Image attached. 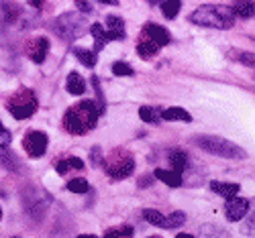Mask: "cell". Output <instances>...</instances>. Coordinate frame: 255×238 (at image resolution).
Returning <instances> with one entry per match:
<instances>
[{"instance_id": "1", "label": "cell", "mask_w": 255, "mask_h": 238, "mask_svg": "<svg viewBox=\"0 0 255 238\" xmlns=\"http://www.w3.org/2000/svg\"><path fill=\"white\" fill-rule=\"evenodd\" d=\"M98 116L100 114H98L96 102L82 100L66 112V116H63V126H66V131L72 135H84L96 126Z\"/></svg>"}, {"instance_id": "2", "label": "cell", "mask_w": 255, "mask_h": 238, "mask_svg": "<svg viewBox=\"0 0 255 238\" xmlns=\"http://www.w3.org/2000/svg\"><path fill=\"white\" fill-rule=\"evenodd\" d=\"M190 23L200 27H210V29H231L235 25V14H233L231 6L204 4L190 14Z\"/></svg>"}, {"instance_id": "3", "label": "cell", "mask_w": 255, "mask_h": 238, "mask_svg": "<svg viewBox=\"0 0 255 238\" xmlns=\"http://www.w3.org/2000/svg\"><path fill=\"white\" fill-rule=\"evenodd\" d=\"M194 143L208 151L212 155H219V157H227V159H247V153L245 149L237 147L235 143H231L227 139H221V137H196Z\"/></svg>"}, {"instance_id": "4", "label": "cell", "mask_w": 255, "mask_h": 238, "mask_svg": "<svg viewBox=\"0 0 255 238\" xmlns=\"http://www.w3.org/2000/svg\"><path fill=\"white\" fill-rule=\"evenodd\" d=\"M88 23H86V18H84L82 14L78 12H66V14H61L59 18L53 20V31L61 37V39H78L82 37L84 33H88Z\"/></svg>"}, {"instance_id": "5", "label": "cell", "mask_w": 255, "mask_h": 238, "mask_svg": "<svg viewBox=\"0 0 255 238\" xmlns=\"http://www.w3.org/2000/svg\"><path fill=\"white\" fill-rule=\"evenodd\" d=\"M18 98L20 100H12L10 104H8V112L16 118V120H25V118H29V116H33L35 114V110H37V100H35V96L29 92V96H27V100H23V92L18 94Z\"/></svg>"}, {"instance_id": "6", "label": "cell", "mask_w": 255, "mask_h": 238, "mask_svg": "<svg viewBox=\"0 0 255 238\" xmlns=\"http://www.w3.org/2000/svg\"><path fill=\"white\" fill-rule=\"evenodd\" d=\"M23 147L27 151V155L33 157V159H39L45 155L47 151V135L45 133H39V131H31L25 141H23Z\"/></svg>"}, {"instance_id": "7", "label": "cell", "mask_w": 255, "mask_h": 238, "mask_svg": "<svg viewBox=\"0 0 255 238\" xmlns=\"http://www.w3.org/2000/svg\"><path fill=\"white\" fill-rule=\"evenodd\" d=\"M135 169V163L131 157H121V159H115L113 163L106 165V173L113 177V179H125L129 177Z\"/></svg>"}, {"instance_id": "8", "label": "cell", "mask_w": 255, "mask_h": 238, "mask_svg": "<svg viewBox=\"0 0 255 238\" xmlns=\"http://www.w3.org/2000/svg\"><path fill=\"white\" fill-rule=\"evenodd\" d=\"M227 206H225V214H227V218L231 222H237L241 220L243 216L247 214L249 210V200L247 198H237V196H233V198H227Z\"/></svg>"}, {"instance_id": "9", "label": "cell", "mask_w": 255, "mask_h": 238, "mask_svg": "<svg viewBox=\"0 0 255 238\" xmlns=\"http://www.w3.org/2000/svg\"><path fill=\"white\" fill-rule=\"evenodd\" d=\"M88 31H90V33L94 35V39H96V41H94V53L100 51V49L106 45V43H111V41H121V39H119L115 33H111V31H106V33H104L102 25H98V23L92 25Z\"/></svg>"}, {"instance_id": "10", "label": "cell", "mask_w": 255, "mask_h": 238, "mask_svg": "<svg viewBox=\"0 0 255 238\" xmlns=\"http://www.w3.org/2000/svg\"><path fill=\"white\" fill-rule=\"evenodd\" d=\"M145 37L149 39V41H153L155 45L159 47V45H167L169 41H172V37H169V33L163 29V27H159V25H145Z\"/></svg>"}, {"instance_id": "11", "label": "cell", "mask_w": 255, "mask_h": 238, "mask_svg": "<svg viewBox=\"0 0 255 238\" xmlns=\"http://www.w3.org/2000/svg\"><path fill=\"white\" fill-rule=\"evenodd\" d=\"M47 51H49V41H47L45 37H39V39L33 43L29 55H31V59H33L35 63H43L45 57H47Z\"/></svg>"}, {"instance_id": "12", "label": "cell", "mask_w": 255, "mask_h": 238, "mask_svg": "<svg viewBox=\"0 0 255 238\" xmlns=\"http://www.w3.org/2000/svg\"><path fill=\"white\" fill-rule=\"evenodd\" d=\"M155 177L163 183H167L169 187H180L182 185V173L174 171V169H155Z\"/></svg>"}, {"instance_id": "13", "label": "cell", "mask_w": 255, "mask_h": 238, "mask_svg": "<svg viewBox=\"0 0 255 238\" xmlns=\"http://www.w3.org/2000/svg\"><path fill=\"white\" fill-rule=\"evenodd\" d=\"M66 85H68V92L74 94V96H82L84 92H86V81H84V78L80 74H74V72L68 76Z\"/></svg>"}, {"instance_id": "14", "label": "cell", "mask_w": 255, "mask_h": 238, "mask_svg": "<svg viewBox=\"0 0 255 238\" xmlns=\"http://www.w3.org/2000/svg\"><path fill=\"white\" fill-rule=\"evenodd\" d=\"M210 189L221 193V196H225V198H233V196H237L239 193V185L237 183H229V181H212Z\"/></svg>"}, {"instance_id": "15", "label": "cell", "mask_w": 255, "mask_h": 238, "mask_svg": "<svg viewBox=\"0 0 255 238\" xmlns=\"http://www.w3.org/2000/svg\"><path fill=\"white\" fill-rule=\"evenodd\" d=\"M163 120H172V122H190L192 120V116H190L186 110H182V108H167V110L161 112Z\"/></svg>"}, {"instance_id": "16", "label": "cell", "mask_w": 255, "mask_h": 238, "mask_svg": "<svg viewBox=\"0 0 255 238\" xmlns=\"http://www.w3.org/2000/svg\"><path fill=\"white\" fill-rule=\"evenodd\" d=\"M231 10H233V14H235V16L251 18L253 16V2H251V0H237V2L231 6Z\"/></svg>"}, {"instance_id": "17", "label": "cell", "mask_w": 255, "mask_h": 238, "mask_svg": "<svg viewBox=\"0 0 255 238\" xmlns=\"http://www.w3.org/2000/svg\"><path fill=\"white\" fill-rule=\"evenodd\" d=\"M169 163H172L174 171L182 173V171L186 169V165H188V157H186V153H184V151H180V149H174V151H169Z\"/></svg>"}, {"instance_id": "18", "label": "cell", "mask_w": 255, "mask_h": 238, "mask_svg": "<svg viewBox=\"0 0 255 238\" xmlns=\"http://www.w3.org/2000/svg\"><path fill=\"white\" fill-rule=\"evenodd\" d=\"M157 45H155V43L153 41H149V39H143L141 43H139V45H137V53L141 55V59H149V57H153L155 53H157Z\"/></svg>"}, {"instance_id": "19", "label": "cell", "mask_w": 255, "mask_h": 238, "mask_svg": "<svg viewBox=\"0 0 255 238\" xmlns=\"http://www.w3.org/2000/svg\"><path fill=\"white\" fill-rule=\"evenodd\" d=\"M70 169H84V161L78 159V157H68L57 163V173L59 175H63V173H68Z\"/></svg>"}, {"instance_id": "20", "label": "cell", "mask_w": 255, "mask_h": 238, "mask_svg": "<svg viewBox=\"0 0 255 238\" xmlns=\"http://www.w3.org/2000/svg\"><path fill=\"white\" fill-rule=\"evenodd\" d=\"M143 218L147 224H153L159 228H165V216L157 210H143Z\"/></svg>"}, {"instance_id": "21", "label": "cell", "mask_w": 255, "mask_h": 238, "mask_svg": "<svg viewBox=\"0 0 255 238\" xmlns=\"http://www.w3.org/2000/svg\"><path fill=\"white\" fill-rule=\"evenodd\" d=\"M106 25H109V31L111 33H115L121 41L125 39V23H123V18H119V16H109V18H106Z\"/></svg>"}, {"instance_id": "22", "label": "cell", "mask_w": 255, "mask_h": 238, "mask_svg": "<svg viewBox=\"0 0 255 238\" xmlns=\"http://www.w3.org/2000/svg\"><path fill=\"white\" fill-rule=\"evenodd\" d=\"M133 236V228L131 226H117L104 232V238H131Z\"/></svg>"}, {"instance_id": "23", "label": "cell", "mask_w": 255, "mask_h": 238, "mask_svg": "<svg viewBox=\"0 0 255 238\" xmlns=\"http://www.w3.org/2000/svg\"><path fill=\"white\" fill-rule=\"evenodd\" d=\"M159 110L157 108H151V106H141L139 108V116H141V120H145V122H159Z\"/></svg>"}, {"instance_id": "24", "label": "cell", "mask_w": 255, "mask_h": 238, "mask_svg": "<svg viewBox=\"0 0 255 238\" xmlns=\"http://www.w3.org/2000/svg\"><path fill=\"white\" fill-rule=\"evenodd\" d=\"M161 12L165 18H174L180 12V0H163L161 2Z\"/></svg>"}, {"instance_id": "25", "label": "cell", "mask_w": 255, "mask_h": 238, "mask_svg": "<svg viewBox=\"0 0 255 238\" xmlns=\"http://www.w3.org/2000/svg\"><path fill=\"white\" fill-rule=\"evenodd\" d=\"M74 53H76V57L84 63V66H88V68H94V66H96V53H94V51H88V49H76Z\"/></svg>"}, {"instance_id": "26", "label": "cell", "mask_w": 255, "mask_h": 238, "mask_svg": "<svg viewBox=\"0 0 255 238\" xmlns=\"http://www.w3.org/2000/svg\"><path fill=\"white\" fill-rule=\"evenodd\" d=\"M2 14H4V18L8 20V23H12V20H16L18 14H20V6L14 4V2H2Z\"/></svg>"}, {"instance_id": "27", "label": "cell", "mask_w": 255, "mask_h": 238, "mask_svg": "<svg viewBox=\"0 0 255 238\" xmlns=\"http://www.w3.org/2000/svg\"><path fill=\"white\" fill-rule=\"evenodd\" d=\"M184 222H186V214L184 212H174V214L165 216V228H178Z\"/></svg>"}, {"instance_id": "28", "label": "cell", "mask_w": 255, "mask_h": 238, "mask_svg": "<svg viewBox=\"0 0 255 238\" xmlns=\"http://www.w3.org/2000/svg\"><path fill=\"white\" fill-rule=\"evenodd\" d=\"M0 163H2L6 169H12V171H16V169H18V161L8 153V151H6L4 147H0Z\"/></svg>"}, {"instance_id": "29", "label": "cell", "mask_w": 255, "mask_h": 238, "mask_svg": "<svg viewBox=\"0 0 255 238\" xmlns=\"http://www.w3.org/2000/svg\"><path fill=\"white\" fill-rule=\"evenodd\" d=\"M68 189H70V191H74V193H86V191L90 189V185H88V181H86V179L78 177V179H72V181L68 183Z\"/></svg>"}, {"instance_id": "30", "label": "cell", "mask_w": 255, "mask_h": 238, "mask_svg": "<svg viewBox=\"0 0 255 238\" xmlns=\"http://www.w3.org/2000/svg\"><path fill=\"white\" fill-rule=\"evenodd\" d=\"M229 55H231L233 59L243 61L245 66H249V68H253V66H255V61H253V53H247V51H231Z\"/></svg>"}, {"instance_id": "31", "label": "cell", "mask_w": 255, "mask_h": 238, "mask_svg": "<svg viewBox=\"0 0 255 238\" xmlns=\"http://www.w3.org/2000/svg\"><path fill=\"white\" fill-rule=\"evenodd\" d=\"M113 74L115 76H133V68L129 63H123V61H117L113 66Z\"/></svg>"}, {"instance_id": "32", "label": "cell", "mask_w": 255, "mask_h": 238, "mask_svg": "<svg viewBox=\"0 0 255 238\" xmlns=\"http://www.w3.org/2000/svg\"><path fill=\"white\" fill-rule=\"evenodd\" d=\"M8 143H10V133L6 128H2V131H0V147H6Z\"/></svg>"}, {"instance_id": "33", "label": "cell", "mask_w": 255, "mask_h": 238, "mask_svg": "<svg viewBox=\"0 0 255 238\" xmlns=\"http://www.w3.org/2000/svg\"><path fill=\"white\" fill-rule=\"evenodd\" d=\"M29 2H31L35 8H41V6H43V2H45V0H29Z\"/></svg>"}, {"instance_id": "34", "label": "cell", "mask_w": 255, "mask_h": 238, "mask_svg": "<svg viewBox=\"0 0 255 238\" xmlns=\"http://www.w3.org/2000/svg\"><path fill=\"white\" fill-rule=\"evenodd\" d=\"M102 4H117V0H100Z\"/></svg>"}, {"instance_id": "35", "label": "cell", "mask_w": 255, "mask_h": 238, "mask_svg": "<svg viewBox=\"0 0 255 238\" xmlns=\"http://www.w3.org/2000/svg\"><path fill=\"white\" fill-rule=\"evenodd\" d=\"M176 238H196V236H192V234H178Z\"/></svg>"}, {"instance_id": "36", "label": "cell", "mask_w": 255, "mask_h": 238, "mask_svg": "<svg viewBox=\"0 0 255 238\" xmlns=\"http://www.w3.org/2000/svg\"><path fill=\"white\" fill-rule=\"evenodd\" d=\"M78 238H98V236H94V234H80Z\"/></svg>"}, {"instance_id": "37", "label": "cell", "mask_w": 255, "mask_h": 238, "mask_svg": "<svg viewBox=\"0 0 255 238\" xmlns=\"http://www.w3.org/2000/svg\"><path fill=\"white\" fill-rule=\"evenodd\" d=\"M147 2H151V4H155V2H157V0H147Z\"/></svg>"}, {"instance_id": "38", "label": "cell", "mask_w": 255, "mask_h": 238, "mask_svg": "<svg viewBox=\"0 0 255 238\" xmlns=\"http://www.w3.org/2000/svg\"><path fill=\"white\" fill-rule=\"evenodd\" d=\"M2 128H4V126H2V122H0V131H2Z\"/></svg>"}, {"instance_id": "39", "label": "cell", "mask_w": 255, "mask_h": 238, "mask_svg": "<svg viewBox=\"0 0 255 238\" xmlns=\"http://www.w3.org/2000/svg\"><path fill=\"white\" fill-rule=\"evenodd\" d=\"M0 218H2V210H0Z\"/></svg>"}, {"instance_id": "40", "label": "cell", "mask_w": 255, "mask_h": 238, "mask_svg": "<svg viewBox=\"0 0 255 238\" xmlns=\"http://www.w3.org/2000/svg\"><path fill=\"white\" fill-rule=\"evenodd\" d=\"M12 238H20V236H12Z\"/></svg>"}]
</instances>
